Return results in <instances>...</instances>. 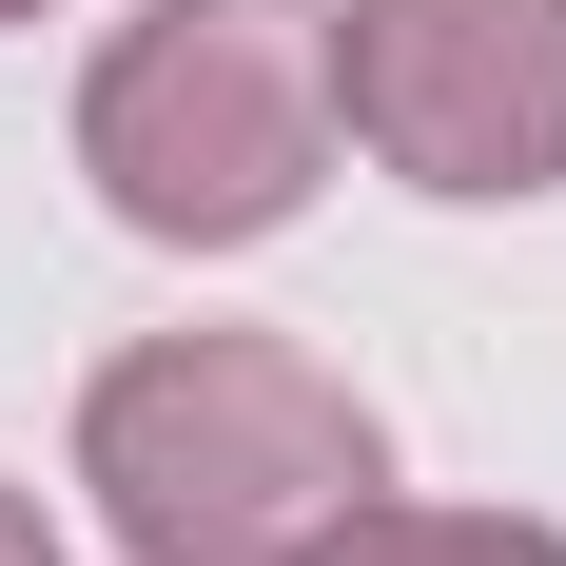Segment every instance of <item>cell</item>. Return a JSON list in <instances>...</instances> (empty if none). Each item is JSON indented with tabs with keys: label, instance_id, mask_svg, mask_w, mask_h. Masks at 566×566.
<instances>
[{
	"label": "cell",
	"instance_id": "8992f818",
	"mask_svg": "<svg viewBox=\"0 0 566 566\" xmlns=\"http://www.w3.org/2000/svg\"><path fill=\"white\" fill-rule=\"evenodd\" d=\"M0 20H40V0H0Z\"/></svg>",
	"mask_w": 566,
	"mask_h": 566
},
{
	"label": "cell",
	"instance_id": "6da1fadb",
	"mask_svg": "<svg viewBox=\"0 0 566 566\" xmlns=\"http://www.w3.org/2000/svg\"><path fill=\"white\" fill-rule=\"evenodd\" d=\"M371 469H391L371 410L293 333H157V352H117L98 410H78V489L117 509L137 566H293Z\"/></svg>",
	"mask_w": 566,
	"mask_h": 566
},
{
	"label": "cell",
	"instance_id": "277c9868",
	"mask_svg": "<svg viewBox=\"0 0 566 566\" xmlns=\"http://www.w3.org/2000/svg\"><path fill=\"white\" fill-rule=\"evenodd\" d=\"M293 566H566V527H509V509H391V489H352Z\"/></svg>",
	"mask_w": 566,
	"mask_h": 566
},
{
	"label": "cell",
	"instance_id": "5b68a950",
	"mask_svg": "<svg viewBox=\"0 0 566 566\" xmlns=\"http://www.w3.org/2000/svg\"><path fill=\"white\" fill-rule=\"evenodd\" d=\"M0 566H59V527H40V509H20V489H0Z\"/></svg>",
	"mask_w": 566,
	"mask_h": 566
},
{
	"label": "cell",
	"instance_id": "3957f363",
	"mask_svg": "<svg viewBox=\"0 0 566 566\" xmlns=\"http://www.w3.org/2000/svg\"><path fill=\"white\" fill-rule=\"evenodd\" d=\"M333 98L410 196H547L566 176V0H352Z\"/></svg>",
	"mask_w": 566,
	"mask_h": 566
},
{
	"label": "cell",
	"instance_id": "7a4b0ae2",
	"mask_svg": "<svg viewBox=\"0 0 566 566\" xmlns=\"http://www.w3.org/2000/svg\"><path fill=\"white\" fill-rule=\"evenodd\" d=\"M352 98H333V20L313 0H157L117 20L98 98H78V157L137 234L176 254H254V234L333 176Z\"/></svg>",
	"mask_w": 566,
	"mask_h": 566
}]
</instances>
